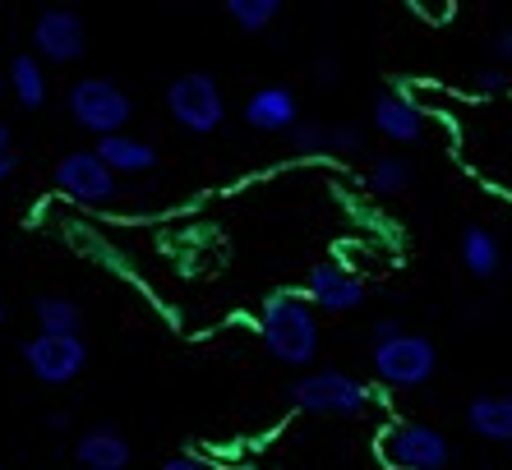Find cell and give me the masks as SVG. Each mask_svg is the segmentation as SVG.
I'll list each match as a JSON object with an SVG mask.
<instances>
[{
  "mask_svg": "<svg viewBox=\"0 0 512 470\" xmlns=\"http://www.w3.org/2000/svg\"><path fill=\"white\" fill-rule=\"evenodd\" d=\"M379 447L393 470H448V461H453V443L434 424H416V420L388 424Z\"/></svg>",
  "mask_w": 512,
  "mask_h": 470,
  "instance_id": "52a82bcc",
  "label": "cell"
},
{
  "mask_svg": "<svg viewBox=\"0 0 512 470\" xmlns=\"http://www.w3.org/2000/svg\"><path fill=\"white\" fill-rule=\"evenodd\" d=\"M65 116L74 120V130L93 134L97 143L125 134V125L134 120V97L120 88L116 79H74L70 93H65Z\"/></svg>",
  "mask_w": 512,
  "mask_h": 470,
  "instance_id": "7a4b0ae2",
  "label": "cell"
},
{
  "mask_svg": "<svg viewBox=\"0 0 512 470\" xmlns=\"http://www.w3.org/2000/svg\"><path fill=\"white\" fill-rule=\"evenodd\" d=\"M5 318H10V309H5V295H0V328H5Z\"/></svg>",
  "mask_w": 512,
  "mask_h": 470,
  "instance_id": "1f68e13d",
  "label": "cell"
},
{
  "mask_svg": "<svg viewBox=\"0 0 512 470\" xmlns=\"http://www.w3.org/2000/svg\"><path fill=\"white\" fill-rule=\"evenodd\" d=\"M462 268L476 282H499L503 272V240L489 226H466L462 231Z\"/></svg>",
  "mask_w": 512,
  "mask_h": 470,
  "instance_id": "2e32d148",
  "label": "cell"
},
{
  "mask_svg": "<svg viewBox=\"0 0 512 470\" xmlns=\"http://www.w3.org/2000/svg\"><path fill=\"white\" fill-rule=\"evenodd\" d=\"M466 429L485 443H512V392H480L466 401Z\"/></svg>",
  "mask_w": 512,
  "mask_h": 470,
  "instance_id": "5bb4252c",
  "label": "cell"
},
{
  "mask_svg": "<svg viewBox=\"0 0 512 470\" xmlns=\"http://www.w3.org/2000/svg\"><path fill=\"white\" fill-rule=\"evenodd\" d=\"M33 323L47 337H84V305L70 300V295H37Z\"/></svg>",
  "mask_w": 512,
  "mask_h": 470,
  "instance_id": "ac0fdd59",
  "label": "cell"
},
{
  "mask_svg": "<svg viewBox=\"0 0 512 470\" xmlns=\"http://www.w3.org/2000/svg\"><path fill=\"white\" fill-rule=\"evenodd\" d=\"M10 97V79H5V70H0V102Z\"/></svg>",
  "mask_w": 512,
  "mask_h": 470,
  "instance_id": "4dcf8cb0",
  "label": "cell"
},
{
  "mask_svg": "<svg viewBox=\"0 0 512 470\" xmlns=\"http://www.w3.org/2000/svg\"><path fill=\"white\" fill-rule=\"evenodd\" d=\"M19 351H24L28 374H33L42 388H65V383H74V378L88 369L84 337H47V332H33Z\"/></svg>",
  "mask_w": 512,
  "mask_h": 470,
  "instance_id": "ba28073f",
  "label": "cell"
},
{
  "mask_svg": "<svg viewBox=\"0 0 512 470\" xmlns=\"http://www.w3.org/2000/svg\"><path fill=\"white\" fill-rule=\"evenodd\" d=\"M10 143H14V130H10V120L0 116V157H10Z\"/></svg>",
  "mask_w": 512,
  "mask_h": 470,
  "instance_id": "f546056e",
  "label": "cell"
},
{
  "mask_svg": "<svg viewBox=\"0 0 512 470\" xmlns=\"http://www.w3.org/2000/svg\"><path fill=\"white\" fill-rule=\"evenodd\" d=\"M314 79H319L323 88H333V83L342 79V56H337V51H319V56H314Z\"/></svg>",
  "mask_w": 512,
  "mask_h": 470,
  "instance_id": "603a6c76",
  "label": "cell"
},
{
  "mask_svg": "<svg viewBox=\"0 0 512 470\" xmlns=\"http://www.w3.org/2000/svg\"><path fill=\"white\" fill-rule=\"evenodd\" d=\"M476 93H508V70H503V65L476 70Z\"/></svg>",
  "mask_w": 512,
  "mask_h": 470,
  "instance_id": "d4e9b609",
  "label": "cell"
},
{
  "mask_svg": "<svg viewBox=\"0 0 512 470\" xmlns=\"http://www.w3.org/2000/svg\"><path fill=\"white\" fill-rule=\"evenodd\" d=\"M240 116L254 134H291L300 125V97L291 83H263L245 97Z\"/></svg>",
  "mask_w": 512,
  "mask_h": 470,
  "instance_id": "8fae6325",
  "label": "cell"
},
{
  "mask_svg": "<svg viewBox=\"0 0 512 470\" xmlns=\"http://www.w3.org/2000/svg\"><path fill=\"white\" fill-rule=\"evenodd\" d=\"M167 116L180 134H217L222 120H227V97H222V83L213 79L208 70H190L176 74L167 83Z\"/></svg>",
  "mask_w": 512,
  "mask_h": 470,
  "instance_id": "277c9868",
  "label": "cell"
},
{
  "mask_svg": "<svg viewBox=\"0 0 512 470\" xmlns=\"http://www.w3.org/2000/svg\"><path fill=\"white\" fill-rule=\"evenodd\" d=\"M370 369H374V378H379L383 388L416 392L434 378V369H439V351H434V341L420 337V332H402V337L374 346Z\"/></svg>",
  "mask_w": 512,
  "mask_h": 470,
  "instance_id": "5b68a950",
  "label": "cell"
},
{
  "mask_svg": "<svg viewBox=\"0 0 512 470\" xmlns=\"http://www.w3.org/2000/svg\"><path fill=\"white\" fill-rule=\"evenodd\" d=\"M47 429H51V434H70V415H65V411H51L47 415Z\"/></svg>",
  "mask_w": 512,
  "mask_h": 470,
  "instance_id": "83f0119b",
  "label": "cell"
},
{
  "mask_svg": "<svg viewBox=\"0 0 512 470\" xmlns=\"http://www.w3.org/2000/svg\"><path fill=\"white\" fill-rule=\"evenodd\" d=\"M84 51H88V28L74 5H47L33 19V56L42 65H74Z\"/></svg>",
  "mask_w": 512,
  "mask_h": 470,
  "instance_id": "9c48e42d",
  "label": "cell"
},
{
  "mask_svg": "<svg viewBox=\"0 0 512 470\" xmlns=\"http://www.w3.org/2000/svg\"><path fill=\"white\" fill-rule=\"evenodd\" d=\"M489 56H494V65H503V70L512 65V24H503L499 33L489 37Z\"/></svg>",
  "mask_w": 512,
  "mask_h": 470,
  "instance_id": "484cf974",
  "label": "cell"
},
{
  "mask_svg": "<svg viewBox=\"0 0 512 470\" xmlns=\"http://www.w3.org/2000/svg\"><path fill=\"white\" fill-rule=\"evenodd\" d=\"M74 461H79V470H130L134 447L120 429L97 424V429H84L74 438Z\"/></svg>",
  "mask_w": 512,
  "mask_h": 470,
  "instance_id": "4fadbf2b",
  "label": "cell"
},
{
  "mask_svg": "<svg viewBox=\"0 0 512 470\" xmlns=\"http://www.w3.org/2000/svg\"><path fill=\"white\" fill-rule=\"evenodd\" d=\"M365 185L374 194H383V199H397V194H406V189L416 185V166L406 162L402 153H379L365 166Z\"/></svg>",
  "mask_w": 512,
  "mask_h": 470,
  "instance_id": "d6986e66",
  "label": "cell"
},
{
  "mask_svg": "<svg viewBox=\"0 0 512 470\" xmlns=\"http://www.w3.org/2000/svg\"><path fill=\"white\" fill-rule=\"evenodd\" d=\"M0 470H5V461H0Z\"/></svg>",
  "mask_w": 512,
  "mask_h": 470,
  "instance_id": "d6a6232c",
  "label": "cell"
},
{
  "mask_svg": "<svg viewBox=\"0 0 512 470\" xmlns=\"http://www.w3.org/2000/svg\"><path fill=\"white\" fill-rule=\"evenodd\" d=\"M370 120L388 143H420L429 134V116L406 93H379L370 106Z\"/></svg>",
  "mask_w": 512,
  "mask_h": 470,
  "instance_id": "7c38bea8",
  "label": "cell"
},
{
  "mask_svg": "<svg viewBox=\"0 0 512 470\" xmlns=\"http://www.w3.org/2000/svg\"><path fill=\"white\" fill-rule=\"evenodd\" d=\"M286 148L296 157H333V120H300L286 134Z\"/></svg>",
  "mask_w": 512,
  "mask_h": 470,
  "instance_id": "44dd1931",
  "label": "cell"
},
{
  "mask_svg": "<svg viewBox=\"0 0 512 470\" xmlns=\"http://www.w3.org/2000/svg\"><path fill=\"white\" fill-rule=\"evenodd\" d=\"M93 148L120 180L157 171V148L153 143H143V139H134V134H116V139H102V143H93Z\"/></svg>",
  "mask_w": 512,
  "mask_h": 470,
  "instance_id": "9a60e30c",
  "label": "cell"
},
{
  "mask_svg": "<svg viewBox=\"0 0 512 470\" xmlns=\"http://www.w3.org/2000/svg\"><path fill=\"white\" fill-rule=\"evenodd\" d=\"M259 337L263 351L273 355L277 365L286 369H305L319 360L323 346V328H319V309L310 305V295L296 291V286H282L263 300L259 309Z\"/></svg>",
  "mask_w": 512,
  "mask_h": 470,
  "instance_id": "6da1fadb",
  "label": "cell"
},
{
  "mask_svg": "<svg viewBox=\"0 0 512 470\" xmlns=\"http://www.w3.org/2000/svg\"><path fill=\"white\" fill-rule=\"evenodd\" d=\"M360 153H365V125L333 120V157H360Z\"/></svg>",
  "mask_w": 512,
  "mask_h": 470,
  "instance_id": "7402d4cb",
  "label": "cell"
},
{
  "mask_svg": "<svg viewBox=\"0 0 512 470\" xmlns=\"http://www.w3.org/2000/svg\"><path fill=\"white\" fill-rule=\"evenodd\" d=\"M305 295L323 314H351V309L365 305V277L356 268H346L342 259H323L305 277Z\"/></svg>",
  "mask_w": 512,
  "mask_h": 470,
  "instance_id": "30bf717a",
  "label": "cell"
},
{
  "mask_svg": "<svg viewBox=\"0 0 512 470\" xmlns=\"http://www.w3.org/2000/svg\"><path fill=\"white\" fill-rule=\"evenodd\" d=\"M162 470H217L208 457H194V452H176V457L162 461Z\"/></svg>",
  "mask_w": 512,
  "mask_h": 470,
  "instance_id": "4316f807",
  "label": "cell"
},
{
  "mask_svg": "<svg viewBox=\"0 0 512 470\" xmlns=\"http://www.w3.org/2000/svg\"><path fill=\"white\" fill-rule=\"evenodd\" d=\"M14 171H19V157H0V185H10V180H14Z\"/></svg>",
  "mask_w": 512,
  "mask_h": 470,
  "instance_id": "f1b7e54d",
  "label": "cell"
},
{
  "mask_svg": "<svg viewBox=\"0 0 512 470\" xmlns=\"http://www.w3.org/2000/svg\"><path fill=\"white\" fill-rule=\"evenodd\" d=\"M51 180H56V189L65 199L84 203V208H107L120 194V176L97 157V148H70V153H60Z\"/></svg>",
  "mask_w": 512,
  "mask_h": 470,
  "instance_id": "8992f818",
  "label": "cell"
},
{
  "mask_svg": "<svg viewBox=\"0 0 512 470\" xmlns=\"http://www.w3.org/2000/svg\"><path fill=\"white\" fill-rule=\"evenodd\" d=\"M227 19L240 28V33L259 37L282 19V5H277V0H227Z\"/></svg>",
  "mask_w": 512,
  "mask_h": 470,
  "instance_id": "ffe728a7",
  "label": "cell"
},
{
  "mask_svg": "<svg viewBox=\"0 0 512 470\" xmlns=\"http://www.w3.org/2000/svg\"><path fill=\"white\" fill-rule=\"evenodd\" d=\"M291 406L319 420H356L374 406V388L342 369H310L291 383Z\"/></svg>",
  "mask_w": 512,
  "mask_h": 470,
  "instance_id": "3957f363",
  "label": "cell"
},
{
  "mask_svg": "<svg viewBox=\"0 0 512 470\" xmlns=\"http://www.w3.org/2000/svg\"><path fill=\"white\" fill-rule=\"evenodd\" d=\"M5 79H10V97L19 102V111H42L47 106V65L33 56V51H24V56L10 60V70H5Z\"/></svg>",
  "mask_w": 512,
  "mask_h": 470,
  "instance_id": "e0dca14e",
  "label": "cell"
},
{
  "mask_svg": "<svg viewBox=\"0 0 512 470\" xmlns=\"http://www.w3.org/2000/svg\"><path fill=\"white\" fill-rule=\"evenodd\" d=\"M406 332V323L397 314H383V318H374L370 323V346H383V341H393V337H402Z\"/></svg>",
  "mask_w": 512,
  "mask_h": 470,
  "instance_id": "cb8c5ba5",
  "label": "cell"
}]
</instances>
